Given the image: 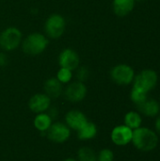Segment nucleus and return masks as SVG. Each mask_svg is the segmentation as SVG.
<instances>
[{"label": "nucleus", "mask_w": 160, "mask_h": 161, "mask_svg": "<svg viewBox=\"0 0 160 161\" xmlns=\"http://www.w3.org/2000/svg\"><path fill=\"white\" fill-rule=\"evenodd\" d=\"M134 146L142 152H150L158 144L157 134L148 127H139L133 130L132 142Z\"/></svg>", "instance_id": "nucleus-1"}, {"label": "nucleus", "mask_w": 160, "mask_h": 161, "mask_svg": "<svg viewBox=\"0 0 160 161\" xmlns=\"http://www.w3.org/2000/svg\"><path fill=\"white\" fill-rule=\"evenodd\" d=\"M49 43L45 34L33 32L27 35L22 42V49L28 56H38L45 51Z\"/></svg>", "instance_id": "nucleus-2"}, {"label": "nucleus", "mask_w": 160, "mask_h": 161, "mask_svg": "<svg viewBox=\"0 0 160 161\" xmlns=\"http://www.w3.org/2000/svg\"><path fill=\"white\" fill-rule=\"evenodd\" d=\"M44 34L50 39H59L65 32L66 29V20L58 13H53L48 16L44 23Z\"/></svg>", "instance_id": "nucleus-3"}, {"label": "nucleus", "mask_w": 160, "mask_h": 161, "mask_svg": "<svg viewBox=\"0 0 160 161\" xmlns=\"http://www.w3.org/2000/svg\"><path fill=\"white\" fill-rule=\"evenodd\" d=\"M23 42V34L18 27L9 26L0 32V47L10 52L18 48Z\"/></svg>", "instance_id": "nucleus-4"}, {"label": "nucleus", "mask_w": 160, "mask_h": 161, "mask_svg": "<svg viewBox=\"0 0 160 161\" xmlns=\"http://www.w3.org/2000/svg\"><path fill=\"white\" fill-rule=\"evenodd\" d=\"M158 81V76L156 71L146 69L135 75L133 80V88L142 91L146 93L156 88Z\"/></svg>", "instance_id": "nucleus-5"}, {"label": "nucleus", "mask_w": 160, "mask_h": 161, "mask_svg": "<svg viewBox=\"0 0 160 161\" xmlns=\"http://www.w3.org/2000/svg\"><path fill=\"white\" fill-rule=\"evenodd\" d=\"M112 81L121 86H127L133 83L135 78V71L128 64H118L110 71Z\"/></svg>", "instance_id": "nucleus-6"}, {"label": "nucleus", "mask_w": 160, "mask_h": 161, "mask_svg": "<svg viewBox=\"0 0 160 161\" xmlns=\"http://www.w3.org/2000/svg\"><path fill=\"white\" fill-rule=\"evenodd\" d=\"M87 92L88 90L84 82L78 80L70 83L63 91V94L66 100L72 103H79L83 101L87 95Z\"/></svg>", "instance_id": "nucleus-7"}, {"label": "nucleus", "mask_w": 160, "mask_h": 161, "mask_svg": "<svg viewBox=\"0 0 160 161\" xmlns=\"http://www.w3.org/2000/svg\"><path fill=\"white\" fill-rule=\"evenodd\" d=\"M47 138L56 143H63L67 142L71 136V129L65 123L57 122L53 123L49 129L46 131Z\"/></svg>", "instance_id": "nucleus-8"}, {"label": "nucleus", "mask_w": 160, "mask_h": 161, "mask_svg": "<svg viewBox=\"0 0 160 161\" xmlns=\"http://www.w3.org/2000/svg\"><path fill=\"white\" fill-rule=\"evenodd\" d=\"M79 63L80 58L77 52L72 48H65L58 55V65L60 68H65L74 72L79 67Z\"/></svg>", "instance_id": "nucleus-9"}, {"label": "nucleus", "mask_w": 160, "mask_h": 161, "mask_svg": "<svg viewBox=\"0 0 160 161\" xmlns=\"http://www.w3.org/2000/svg\"><path fill=\"white\" fill-rule=\"evenodd\" d=\"M133 130L125 125H118L111 131V141L117 146H124L132 142Z\"/></svg>", "instance_id": "nucleus-10"}, {"label": "nucleus", "mask_w": 160, "mask_h": 161, "mask_svg": "<svg viewBox=\"0 0 160 161\" xmlns=\"http://www.w3.org/2000/svg\"><path fill=\"white\" fill-rule=\"evenodd\" d=\"M51 98L43 93H36L34 94L28 101V108L29 109L36 113H43L47 112L49 108L51 107Z\"/></svg>", "instance_id": "nucleus-11"}, {"label": "nucleus", "mask_w": 160, "mask_h": 161, "mask_svg": "<svg viewBox=\"0 0 160 161\" xmlns=\"http://www.w3.org/2000/svg\"><path fill=\"white\" fill-rule=\"evenodd\" d=\"M87 123V116L78 109H72L68 111L65 115V124L72 130L78 131Z\"/></svg>", "instance_id": "nucleus-12"}, {"label": "nucleus", "mask_w": 160, "mask_h": 161, "mask_svg": "<svg viewBox=\"0 0 160 161\" xmlns=\"http://www.w3.org/2000/svg\"><path fill=\"white\" fill-rule=\"evenodd\" d=\"M63 84H61L56 77L48 78L43 84L44 93L51 99H57L63 93Z\"/></svg>", "instance_id": "nucleus-13"}, {"label": "nucleus", "mask_w": 160, "mask_h": 161, "mask_svg": "<svg viewBox=\"0 0 160 161\" xmlns=\"http://www.w3.org/2000/svg\"><path fill=\"white\" fill-rule=\"evenodd\" d=\"M135 2V0H113V11L117 16L124 17L134 9Z\"/></svg>", "instance_id": "nucleus-14"}, {"label": "nucleus", "mask_w": 160, "mask_h": 161, "mask_svg": "<svg viewBox=\"0 0 160 161\" xmlns=\"http://www.w3.org/2000/svg\"><path fill=\"white\" fill-rule=\"evenodd\" d=\"M138 108L143 115L153 118L159 114L160 105L157 100L153 98H147L141 106L138 107Z\"/></svg>", "instance_id": "nucleus-15"}, {"label": "nucleus", "mask_w": 160, "mask_h": 161, "mask_svg": "<svg viewBox=\"0 0 160 161\" xmlns=\"http://www.w3.org/2000/svg\"><path fill=\"white\" fill-rule=\"evenodd\" d=\"M76 132H77V138L80 141H90L96 137L98 133V128L94 123L88 121V123Z\"/></svg>", "instance_id": "nucleus-16"}, {"label": "nucleus", "mask_w": 160, "mask_h": 161, "mask_svg": "<svg viewBox=\"0 0 160 161\" xmlns=\"http://www.w3.org/2000/svg\"><path fill=\"white\" fill-rule=\"evenodd\" d=\"M52 124H53V119L49 116L47 112L39 113L36 115L34 119L35 128L41 133H46V131L49 129Z\"/></svg>", "instance_id": "nucleus-17"}, {"label": "nucleus", "mask_w": 160, "mask_h": 161, "mask_svg": "<svg viewBox=\"0 0 160 161\" xmlns=\"http://www.w3.org/2000/svg\"><path fill=\"white\" fill-rule=\"evenodd\" d=\"M142 124V118L141 115L137 111H129L124 116V125L131 128L132 130H135L141 126Z\"/></svg>", "instance_id": "nucleus-18"}, {"label": "nucleus", "mask_w": 160, "mask_h": 161, "mask_svg": "<svg viewBox=\"0 0 160 161\" xmlns=\"http://www.w3.org/2000/svg\"><path fill=\"white\" fill-rule=\"evenodd\" d=\"M77 161H97V154L93 149L83 146L77 152Z\"/></svg>", "instance_id": "nucleus-19"}, {"label": "nucleus", "mask_w": 160, "mask_h": 161, "mask_svg": "<svg viewBox=\"0 0 160 161\" xmlns=\"http://www.w3.org/2000/svg\"><path fill=\"white\" fill-rule=\"evenodd\" d=\"M148 93L142 92V91H140L138 89H135V88H132L131 90V93H130V98L132 100V102L137 106H141L147 98H148Z\"/></svg>", "instance_id": "nucleus-20"}, {"label": "nucleus", "mask_w": 160, "mask_h": 161, "mask_svg": "<svg viewBox=\"0 0 160 161\" xmlns=\"http://www.w3.org/2000/svg\"><path fill=\"white\" fill-rule=\"evenodd\" d=\"M56 78L61 84H68L71 82L73 78V71L65 69V68H59V70L57 73Z\"/></svg>", "instance_id": "nucleus-21"}, {"label": "nucleus", "mask_w": 160, "mask_h": 161, "mask_svg": "<svg viewBox=\"0 0 160 161\" xmlns=\"http://www.w3.org/2000/svg\"><path fill=\"white\" fill-rule=\"evenodd\" d=\"M114 153L110 149H102L99 154H97V161H113Z\"/></svg>", "instance_id": "nucleus-22"}, {"label": "nucleus", "mask_w": 160, "mask_h": 161, "mask_svg": "<svg viewBox=\"0 0 160 161\" xmlns=\"http://www.w3.org/2000/svg\"><path fill=\"white\" fill-rule=\"evenodd\" d=\"M75 71H76V76L78 81L84 82L89 77V70L86 67H80V68L78 67Z\"/></svg>", "instance_id": "nucleus-23"}, {"label": "nucleus", "mask_w": 160, "mask_h": 161, "mask_svg": "<svg viewBox=\"0 0 160 161\" xmlns=\"http://www.w3.org/2000/svg\"><path fill=\"white\" fill-rule=\"evenodd\" d=\"M8 63V58L7 55L4 53H0V66H5Z\"/></svg>", "instance_id": "nucleus-24"}, {"label": "nucleus", "mask_w": 160, "mask_h": 161, "mask_svg": "<svg viewBox=\"0 0 160 161\" xmlns=\"http://www.w3.org/2000/svg\"><path fill=\"white\" fill-rule=\"evenodd\" d=\"M156 129H157V132L160 135V114L156 120Z\"/></svg>", "instance_id": "nucleus-25"}, {"label": "nucleus", "mask_w": 160, "mask_h": 161, "mask_svg": "<svg viewBox=\"0 0 160 161\" xmlns=\"http://www.w3.org/2000/svg\"><path fill=\"white\" fill-rule=\"evenodd\" d=\"M63 161H77L76 159H74V158H66V159H64Z\"/></svg>", "instance_id": "nucleus-26"}, {"label": "nucleus", "mask_w": 160, "mask_h": 161, "mask_svg": "<svg viewBox=\"0 0 160 161\" xmlns=\"http://www.w3.org/2000/svg\"><path fill=\"white\" fill-rule=\"evenodd\" d=\"M135 1H141V0H135Z\"/></svg>", "instance_id": "nucleus-27"}]
</instances>
